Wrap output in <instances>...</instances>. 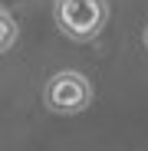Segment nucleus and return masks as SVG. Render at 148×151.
I'll use <instances>...</instances> for the list:
<instances>
[{"label": "nucleus", "instance_id": "obj_1", "mask_svg": "<svg viewBox=\"0 0 148 151\" xmlns=\"http://www.w3.org/2000/svg\"><path fill=\"white\" fill-rule=\"evenodd\" d=\"M109 20V4L105 0H56V27L63 36L89 43L102 33Z\"/></svg>", "mask_w": 148, "mask_h": 151}, {"label": "nucleus", "instance_id": "obj_2", "mask_svg": "<svg viewBox=\"0 0 148 151\" xmlns=\"http://www.w3.org/2000/svg\"><path fill=\"white\" fill-rule=\"evenodd\" d=\"M43 99H46V109L56 112V115H79L92 102V86H89V79L82 72L63 69L46 82Z\"/></svg>", "mask_w": 148, "mask_h": 151}, {"label": "nucleus", "instance_id": "obj_3", "mask_svg": "<svg viewBox=\"0 0 148 151\" xmlns=\"http://www.w3.org/2000/svg\"><path fill=\"white\" fill-rule=\"evenodd\" d=\"M13 43H17V20L7 10H0V53H7Z\"/></svg>", "mask_w": 148, "mask_h": 151}, {"label": "nucleus", "instance_id": "obj_4", "mask_svg": "<svg viewBox=\"0 0 148 151\" xmlns=\"http://www.w3.org/2000/svg\"><path fill=\"white\" fill-rule=\"evenodd\" d=\"M145 46H148V27H145Z\"/></svg>", "mask_w": 148, "mask_h": 151}]
</instances>
